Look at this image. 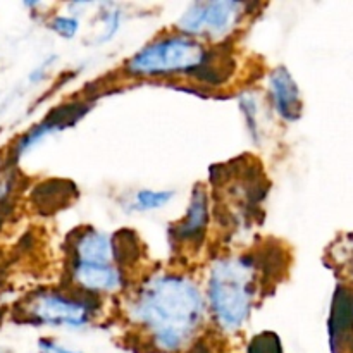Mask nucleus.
Here are the masks:
<instances>
[{
    "label": "nucleus",
    "instance_id": "2eb2a0df",
    "mask_svg": "<svg viewBox=\"0 0 353 353\" xmlns=\"http://www.w3.org/2000/svg\"><path fill=\"white\" fill-rule=\"evenodd\" d=\"M50 30L55 31L59 37L71 40L79 31V19L76 16H55L50 21Z\"/></svg>",
    "mask_w": 353,
    "mask_h": 353
},
{
    "label": "nucleus",
    "instance_id": "f03ea898",
    "mask_svg": "<svg viewBox=\"0 0 353 353\" xmlns=\"http://www.w3.org/2000/svg\"><path fill=\"white\" fill-rule=\"evenodd\" d=\"M259 295L257 265L247 255L212 262L207 276V310L224 334L240 333L248 323Z\"/></svg>",
    "mask_w": 353,
    "mask_h": 353
},
{
    "label": "nucleus",
    "instance_id": "0eeeda50",
    "mask_svg": "<svg viewBox=\"0 0 353 353\" xmlns=\"http://www.w3.org/2000/svg\"><path fill=\"white\" fill-rule=\"evenodd\" d=\"M71 279L79 292L90 295H112L124 286V272L117 264H71Z\"/></svg>",
    "mask_w": 353,
    "mask_h": 353
},
{
    "label": "nucleus",
    "instance_id": "1a4fd4ad",
    "mask_svg": "<svg viewBox=\"0 0 353 353\" xmlns=\"http://www.w3.org/2000/svg\"><path fill=\"white\" fill-rule=\"evenodd\" d=\"M210 219V207H209V195L205 188L195 186L192 196H190L188 209H186L183 219L176 224L172 234L179 243L196 245L205 236L207 226Z\"/></svg>",
    "mask_w": 353,
    "mask_h": 353
},
{
    "label": "nucleus",
    "instance_id": "9d476101",
    "mask_svg": "<svg viewBox=\"0 0 353 353\" xmlns=\"http://www.w3.org/2000/svg\"><path fill=\"white\" fill-rule=\"evenodd\" d=\"M85 112L86 107L83 105V103H69L64 109L54 110L43 123H40L37 128H33L30 133L24 134L19 147H17V154H26L30 148H33L34 145H37L38 141L43 140L47 134L55 133V131L62 130V128L65 126H71V124H74Z\"/></svg>",
    "mask_w": 353,
    "mask_h": 353
},
{
    "label": "nucleus",
    "instance_id": "ddd939ff",
    "mask_svg": "<svg viewBox=\"0 0 353 353\" xmlns=\"http://www.w3.org/2000/svg\"><path fill=\"white\" fill-rule=\"evenodd\" d=\"M100 21H102L103 28L100 37L97 38L99 43H105L109 41L114 34L119 31L121 28V10L116 9V7H109L107 6V10H103L102 16H100Z\"/></svg>",
    "mask_w": 353,
    "mask_h": 353
},
{
    "label": "nucleus",
    "instance_id": "39448f33",
    "mask_svg": "<svg viewBox=\"0 0 353 353\" xmlns=\"http://www.w3.org/2000/svg\"><path fill=\"white\" fill-rule=\"evenodd\" d=\"M30 319L38 324L65 330H83L92 323L95 307L90 300L61 292L40 293L30 303Z\"/></svg>",
    "mask_w": 353,
    "mask_h": 353
},
{
    "label": "nucleus",
    "instance_id": "f257e3e1",
    "mask_svg": "<svg viewBox=\"0 0 353 353\" xmlns=\"http://www.w3.org/2000/svg\"><path fill=\"white\" fill-rule=\"evenodd\" d=\"M207 312L205 293L185 274L150 276L128 305V319L161 353H178L192 345Z\"/></svg>",
    "mask_w": 353,
    "mask_h": 353
},
{
    "label": "nucleus",
    "instance_id": "7ed1b4c3",
    "mask_svg": "<svg viewBox=\"0 0 353 353\" xmlns=\"http://www.w3.org/2000/svg\"><path fill=\"white\" fill-rule=\"evenodd\" d=\"M214 55L202 40L176 31L161 34L134 52L124 65V72L131 78L200 76L202 81L214 79V83H219Z\"/></svg>",
    "mask_w": 353,
    "mask_h": 353
},
{
    "label": "nucleus",
    "instance_id": "6e6552de",
    "mask_svg": "<svg viewBox=\"0 0 353 353\" xmlns=\"http://www.w3.org/2000/svg\"><path fill=\"white\" fill-rule=\"evenodd\" d=\"M117 243L112 234L103 231H81L72 243L71 264H117Z\"/></svg>",
    "mask_w": 353,
    "mask_h": 353
},
{
    "label": "nucleus",
    "instance_id": "dca6fc26",
    "mask_svg": "<svg viewBox=\"0 0 353 353\" xmlns=\"http://www.w3.org/2000/svg\"><path fill=\"white\" fill-rule=\"evenodd\" d=\"M38 350H40V353H81L76 350H69V348L62 347L57 341L50 340V338H41L38 341Z\"/></svg>",
    "mask_w": 353,
    "mask_h": 353
},
{
    "label": "nucleus",
    "instance_id": "f3484780",
    "mask_svg": "<svg viewBox=\"0 0 353 353\" xmlns=\"http://www.w3.org/2000/svg\"><path fill=\"white\" fill-rule=\"evenodd\" d=\"M188 353H212V350L207 347H203V343H195V347L190 348Z\"/></svg>",
    "mask_w": 353,
    "mask_h": 353
},
{
    "label": "nucleus",
    "instance_id": "f8f14e48",
    "mask_svg": "<svg viewBox=\"0 0 353 353\" xmlns=\"http://www.w3.org/2000/svg\"><path fill=\"white\" fill-rule=\"evenodd\" d=\"M238 105H240L241 114H243L245 126H247V133L250 134L252 140L259 141L261 138V124H259V100L255 93L245 92L238 97Z\"/></svg>",
    "mask_w": 353,
    "mask_h": 353
},
{
    "label": "nucleus",
    "instance_id": "20e7f679",
    "mask_svg": "<svg viewBox=\"0 0 353 353\" xmlns=\"http://www.w3.org/2000/svg\"><path fill=\"white\" fill-rule=\"evenodd\" d=\"M247 9V3L236 0H200L183 10L176 21V30L195 40L205 38L217 43L238 30Z\"/></svg>",
    "mask_w": 353,
    "mask_h": 353
},
{
    "label": "nucleus",
    "instance_id": "9b49d317",
    "mask_svg": "<svg viewBox=\"0 0 353 353\" xmlns=\"http://www.w3.org/2000/svg\"><path fill=\"white\" fill-rule=\"evenodd\" d=\"M172 199L174 192L169 190H138L133 195V207L138 212H154L168 207Z\"/></svg>",
    "mask_w": 353,
    "mask_h": 353
},
{
    "label": "nucleus",
    "instance_id": "a211bd4d",
    "mask_svg": "<svg viewBox=\"0 0 353 353\" xmlns=\"http://www.w3.org/2000/svg\"><path fill=\"white\" fill-rule=\"evenodd\" d=\"M352 278H353V271H352Z\"/></svg>",
    "mask_w": 353,
    "mask_h": 353
},
{
    "label": "nucleus",
    "instance_id": "4468645a",
    "mask_svg": "<svg viewBox=\"0 0 353 353\" xmlns=\"http://www.w3.org/2000/svg\"><path fill=\"white\" fill-rule=\"evenodd\" d=\"M247 353H283V347L279 338L274 333L257 334L254 340L248 343Z\"/></svg>",
    "mask_w": 353,
    "mask_h": 353
},
{
    "label": "nucleus",
    "instance_id": "423d86ee",
    "mask_svg": "<svg viewBox=\"0 0 353 353\" xmlns=\"http://www.w3.org/2000/svg\"><path fill=\"white\" fill-rule=\"evenodd\" d=\"M268 97L272 110L286 123H295L302 117L303 100L299 83L285 65H278L268 76Z\"/></svg>",
    "mask_w": 353,
    "mask_h": 353
}]
</instances>
